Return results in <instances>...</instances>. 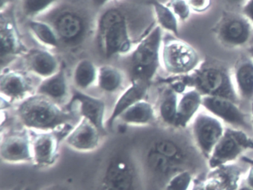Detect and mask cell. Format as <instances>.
<instances>
[{"label":"cell","mask_w":253,"mask_h":190,"mask_svg":"<svg viewBox=\"0 0 253 190\" xmlns=\"http://www.w3.org/2000/svg\"><path fill=\"white\" fill-rule=\"evenodd\" d=\"M237 190H253V189L250 188L248 186H241Z\"/></svg>","instance_id":"ab89813d"},{"label":"cell","mask_w":253,"mask_h":190,"mask_svg":"<svg viewBox=\"0 0 253 190\" xmlns=\"http://www.w3.org/2000/svg\"><path fill=\"white\" fill-rule=\"evenodd\" d=\"M202 107L229 127L241 129L249 135L253 133L251 114L237 102L219 96H203Z\"/></svg>","instance_id":"30bf717a"},{"label":"cell","mask_w":253,"mask_h":190,"mask_svg":"<svg viewBox=\"0 0 253 190\" xmlns=\"http://www.w3.org/2000/svg\"><path fill=\"white\" fill-rule=\"evenodd\" d=\"M250 114H251L252 123L253 125V101L250 103Z\"/></svg>","instance_id":"60d3db41"},{"label":"cell","mask_w":253,"mask_h":190,"mask_svg":"<svg viewBox=\"0 0 253 190\" xmlns=\"http://www.w3.org/2000/svg\"><path fill=\"white\" fill-rule=\"evenodd\" d=\"M101 133L89 120L81 118L66 135L65 142L75 151L91 152L100 146Z\"/></svg>","instance_id":"4fadbf2b"},{"label":"cell","mask_w":253,"mask_h":190,"mask_svg":"<svg viewBox=\"0 0 253 190\" xmlns=\"http://www.w3.org/2000/svg\"><path fill=\"white\" fill-rule=\"evenodd\" d=\"M137 172L132 162L124 156H115L108 163L102 178L101 190H135Z\"/></svg>","instance_id":"8fae6325"},{"label":"cell","mask_w":253,"mask_h":190,"mask_svg":"<svg viewBox=\"0 0 253 190\" xmlns=\"http://www.w3.org/2000/svg\"><path fill=\"white\" fill-rule=\"evenodd\" d=\"M35 93L46 96L57 103L64 100L69 94V83L64 70L60 68L54 75L42 80Z\"/></svg>","instance_id":"603a6c76"},{"label":"cell","mask_w":253,"mask_h":190,"mask_svg":"<svg viewBox=\"0 0 253 190\" xmlns=\"http://www.w3.org/2000/svg\"><path fill=\"white\" fill-rule=\"evenodd\" d=\"M178 101V94L168 85L161 93L156 110L157 116L167 126L174 127Z\"/></svg>","instance_id":"484cf974"},{"label":"cell","mask_w":253,"mask_h":190,"mask_svg":"<svg viewBox=\"0 0 253 190\" xmlns=\"http://www.w3.org/2000/svg\"><path fill=\"white\" fill-rule=\"evenodd\" d=\"M243 172V168L232 162L211 169L206 178L214 184L217 190H237Z\"/></svg>","instance_id":"7402d4cb"},{"label":"cell","mask_w":253,"mask_h":190,"mask_svg":"<svg viewBox=\"0 0 253 190\" xmlns=\"http://www.w3.org/2000/svg\"><path fill=\"white\" fill-rule=\"evenodd\" d=\"M200 55L190 45L175 36L163 39L161 62L171 76L185 75L193 71L201 62Z\"/></svg>","instance_id":"8992f818"},{"label":"cell","mask_w":253,"mask_h":190,"mask_svg":"<svg viewBox=\"0 0 253 190\" xmlns=\"http://www.w3.org/2000/svg\"><path fill=\"white\" fill-rule=\"evenodd\" d=\"M61 0H23V13L31 18H36L49 10Z\"/></svg>","instance_id":"4dcf8cb0"},{"label":"cell","mask_w":253,"mask_h":190,"mask_svg":"<svg viewBox=\"0 0 253 190\" xmlns=\"http://www.w3.org/2000/svg\"><path fill=\"white\" fill-rule=\"evenodd\" d=\"M247 52H248L249 54H250L253 59V46H252L251 47L248 48V49H247Z\"/></svg>","instance_id":"b9f144b4"},{"label":"cell","mask_w":253,"mask_h":190,"mask_svg":"<svg viewBox=\"0 0 253 190\" xmlns=\"http://www.w3.org/2000/svg\"><path fill=\"white\" fill-rule=\"evenodd\" d=\"M246 182H247V185L248 186V187L253 189V164H252V166L250 167V169H249Z\"/></svg>","instance_id":"8d00e7d4"},{"label":"cell","mask_w":253,"mask_h":190,"mask_svg":"<svg viewBox=\"0 0 253 190\" xmlns=\"http://www.w3.org/2000/svg\"><path fill=\"white\" fill-rule=\"evenodd\" d=\"M191 10L196 13L206 12L211 4V0H186Z\"/></svg>","instance_id":"836d02e7"},{"label":"cell","mask_w":253,"mask_h":190,"mask_svg":"<svg viewBox=\"0 0 253 190\" xmlns=\"http://www.w3.org/2000/svg\"><path fill=\"white\" fill-rule=\"evenodd\" d=\"M232 79L237 95L241 102L250 103L253 101V59L249 53L243 54L237 59Z\"/></svg>","instance_id":"2e32d148"},{"label":"cell","mask_w":253,"mask_h":190,"mask_svg":"<svg viewBox=\"0 0 253 190\" xmlns=\"http://www.w3.org/2000/svg\"><path fill=\"white\" fill-rule=\"evenodd\" d=\"M163 29L155 26L137 43L130 55L129 74L131 82L143 81L151 84L161 65Z\"/></svg>","instance_id":"5b68a950"},{"label":"cell","mask_w":253,"mask_h":190,"mask_svg":"<svg viewBox=\"0 0 253 190\" xmlns=\"http://www.w3.org/2000/svg\"><path fill=\"white\" fill-rule=\"evenodd\" d=\"M124 75L113 65H105L98 68L97 85L106 93H115L122 87Z\"/></svg>","instance_id":"f546056e"},{"label":"cell","mask_w":253,"mask_h":190,"mask_svg":"<svg viewBox=\"0 0 253 190\" xmlns=\"http://www.w3.org/2000/svg\"><path fill=\"white\" fill-rule=\"evenodd\" d=\"M149 87H150V84L145 82H131V85L117 99L114 105L113 110L109 118L106 120V127L112 129L115 122L119 119L124 111H126L136 102L144 99Z\"/></svg>","instance_id":"d6986e66"},{"label":"cell","mask_w":253,"mask_h":190,"mask_svg":"<svg viewBox=\"0 0 253 190\" xmlns=\"http://www.w3.org/2000/svg\"><path fill=\"white\" fill-rule=\"evenodd\" d=\"M166 4L172 10L178 21L183 22L189 17L191 8L186 0H168Z\"/></svg>","instance_id":"d6a6232c"},{"label":"cell","mask_w":253,"mask_h":190,"mask_svg":"<svg viewBox=\"0 0 253 190\" xmlns=\"http://www.w3.org/2000/svg\"><path fill=\"white\" fill-rule=\"evenodd\" d=\"M135 24L128 10L122 6L111 7L102 12L97 19L95 36L100 53L111 59L133 50L134 41L132 30Z\"/></svg>","instance_id":"7a4b0ae2"},{"label":"cell","mask_w":253,"mask_h":190,"mask_svg":"<svg viewBox=\"0 0 253 190\" xmlns=\"http://www.w3.org/2000/svg\"><path fill=\"white\" fill-rule=\"evenodd\" d=\"M212 30L219 43L229 48L244 47L253 38V24L239 11L223 10Z\"/></svg>","instance_id":"52a82bcc"},{"label":"cell","mask_w":253,"mask_h":190,"mask_svg":"<svg viewBox=\"0 0 253 190\" xmlns=\"http://www.w3.org/2000/svg\"><path fill=\"white\" fill-rule=\"evenodd\" d=\"M193 181L192 171H180L167 181L164 190H189L192 187Z\"/></svg>","instance_id":"1f68e13d"},{"label":"cell","mask_w":253,"mask_h":190,"mask_svg":"<svg viewBox=\"0 0 253 190\" xmlns=\"http://www.w3.org/2000/svg\"><path fill=\"white\" fill-rule=\"evenodd\" d=\"M70 105L72 107H75V113L81 116V118L89 120L100 129L102 133H106V104L103 99L76 89L74 91Z\"/></svg>","instance_id":"7c38bea8"},{"label":"cell","mask_w":253,"mask_h":190,"mask_svg":"<svg viewBox=\"0 0 253 190\" xmlns=\"http://www.w3.org/2000/svg\"><path fill=\"white\" fill-rule=\"evenodd\" d=\"M91 1L94 7H100L106 5V4L111 2V1H115V0H91Z\"/></svg>","instance_id":"74e56055"},{"label":"cell","mask_w":253,"mask_h":190,"mask_svg":"<svg viewBox=\"0 0 253 190\" xmlns=\"http://www.w3.org/2000/svg\"><path fill=\"white\" fill-rule=\"evenodd\" d=\"M21 190H32L29 187H26V188L22 189Z\"/></svg>","instance_id":"7bdbcfd3"},{"label":"cell","mask_w":253,"mask_h":190,"mask_svg":"<svg viewBox=\"0 0 253 190\" xmlns=\"http://www.w3.org/2000/svg\"><path fill=\"white\" fill-rule=\"evenodd\" d=\"M180 77L188 89H195L202 96L226 98L241 105L234 86L232 71L218 59L206 58L193 71Z\"/></svg>","instance_id":"3957f363"},{"label":"cell","mask_w":253,"mask_h":190,"mask_svg":"<svg viewBox=\"0 0 253 190\" xmlns=\"http://www.w3.org/2000/svg\"><path fill=\"white\" fill-rule=\"evenodd\" d=\"M25 62L31 72L43 80L54 75L61 68L55 55L42 49H32L26 52Z\"/></svg>","instance_id":"ffe728a7"},{"label":"cell","mask_w":253,"mask_h":190,"mask_svg":"<svg viewBox=\"0 0 253 190\" xmlns=\"http://www.w3.org/2000/svg\"><path fill=\"white\" fill-rule=\"evenodd\" d=\"M190 190H212L206 182L205 178L194 179L193 184Z\"/></svg>","instance_id":"d590c367"},{"label":"cell","mask_w":253,"mask_h":190,"mask_svg":"<svg viewBox=\"0 0 253 190\" xmlns=\"http://www.w3.org/2000/svg\"><path fill=\"white\" fill-rule=\"evenodd\" d=\"M202 95L194 89H189L180 95L174 128L185 129L192 123L202 107Z\"/></svg>","instance_id":"44dd1931"},{"label":"cell","mask_w":253,"mask_h":190,"mask_svg":"<svg viewBox=\"0 0 253 190\" xmlns=\"http://www.w3.org/2000/svg\"><path fill=\"white\" fill-rule=\"evenodd\" d=\"M17 114L24 126L38 132H54L76 118L75 112L64 111L57 102L36 93L21 101Z\"/></svg>","instance_id":"277c9868"},{"label":"cell","mask_w":253,"mask_h":190,"mask_svg":"<svg viewBox=\"0 0 253 190\" xmlns=\"http://www.w3.org/2000/svg\"><path fill=\"white\" fill-rule=\"evenodd\" d=\"M248 150H253V141L250 135L241 129L226 127L223 136L207 160V165L211 169L232 163Z\"/></svg>","instance_id":"ba28073f"},{"label":"cell","mask_w":253,"mask_h":190,"mask_svg":"<svg viewBox=\"0 0 253 190\" xmlns=\"http://www.w3.org/2000/svg\"><path fill=\"white\" fill-rule=\"evenodd\" d=\"M32 89L30 80L20 71H6L1 74L0 92L9 102L23 101L30 96Z\"/></svg>","instance_id":"ac0fdd59"},{"label":"cell","mask_w":253,"mask_h":190,"mask_svg":"<svg viewBox=\"0 0 253 190\" xmlns=\"http://www.w3.org/2000/svg\"><path fill=\"white\" fill-rule=\"evenodd\" d=\"M1 13V63L2 66L20 53H26L11 13Z\"/></svg>","instance_id":"5bb4252c"},{"label":"cell","mask_w":253,"mask_h":190,"mask_svg":"<svg viewBox=\"0 0 253 190\" xmlns=\"http://www.w3.org/2000/svg\"><path fill=\"white\" fill-rule=\"evenodd\" d=\"M148 4L153 10L155 21L158 23L157 25L163 30L178 37V19L167 4H164L158 0H149Z\"/></svg>","instance_id":"4316f807"},{"label":"cell","mask_w":253,"mask_h":190,"mask_svg":"<svg viewBox=\"0 0 253 190\" xmlns=\"http://www.w3.org/2000/svg\"><path fill=\"white\" fill-rule=\"evenodd\" d=\"M224 123L208 111H199L191 123L195 148L208 160L224 133Z\"/></svg>","instance_id":"9c48e42d"},{"label":"cell","mask_w":253,"mask_h":190,"mask_svg":"<svg viewBox=\"0 0 253 190\" xmlns=\"http://www.w3.org/2000/svg\"><path fill=\"white\" fill-rule=\"evenodd\" d=\"M33 162L38 166H52L58 156L59 141L54 132H38L32 139Z\"/></svg>","instance_id":"e0dca14e"},{"label":"cell","mask_w":253,"mask_h":190,"mask_svg":"<svg viewBox=\"0 0 253 190\" xmlns=\"http://www.w3.org/2000/svg\"><path fill=\"white\" fill-rule=\"evenodd\" d=\"M0 156L5 163L13 164L33 162L32 138L24 133L5 137L0 145Z\"/></svg>","instance_id":"9a60e30c"},{"label":"cell","mask_w":253,"mask_h":190,"mask_svg":"<svg viewBox=\"0 0 253 190\" xmlns=\"http://www.w3.org/2000/svg\"><path fill=\"white\" fill-rule=\"evenodd\" d=\"M28 26L38 41L49 48H59L60 40L54 28L45 21L40 19H29Z\"/></svg>","instance_id":"f1b7e54d"},{"label":"cell","mask_w":253,"mask_h":190,"mask_svg":"<svg viewBox=\"0 0 253 190\" xmlns=\"http://www.w3.org/2000/svg\"><path fill=\"white\" fill-rule=\"evenodd\" d=\"M38 18L54 28L60 46L69 50L82 47L95 32L97 20L91 9L80 1L61 0Z\"/></svg>","instance_id":"6da1fadb"},{"label":"cell","mask_w":253,"mask_h":190,"mask_svg":"<svg viewBox=\"0 0 253 190\" xmlns=\"http://www.w3.org/2000/svg\"><path fill=\"white\" fill-rule=\"evenodd\" d=\"M149 148L165 156L178 166L182 170H189L187 168L185 167L187 166V162L189 163V160H187L188 154H186V150L174 140L166 138H160L152 142Z\"/></svg>","instance_id":"d4e9b609"},{"label":"cell","mask_w":253,"mask_h":190,"mask_svg":"<svg viewBox=\"0 0 253 190\" xmlns=\"http://www.w3.org/2000/svg\"><path fill=\"white\" fill-rule=\"evenodd\" d=\"M98 68L94 62L83 59L77 63L73 72V83L77 89L86 90L97 82Z\"/></svg>","instance_id":"83f0119b"},{"label":"cell","mask_w":253,"mask_h":190,"mask_svg":"<svg viewBox=\"0 0 253 190\" xmlns=\"http://www.w3.org/2000/svg\"><path fill=\"white\" fill-rule=\"evenodd\" d=\"M43 190H70L67 187L61 184H56V185L50 186Z\"/></svg>","instance_id":"f35d334b"},{"label":"cell","mask_w":253,"mask_h":190,"mask_svg":"<svg viewBox=\"0 0 253 190\" xmlns=\"http://www.w3.org/2000/svg\"><path fill=\"white\" fill-rule=\"evenodd\" d=\"M220 1L224 6V10L241 12L248 0H220Z\"/></svg>","instance_id":"e575fe53"},{"label":"cell","mask_w":253,"mask_h":190,"mask_svg":"<svg viewBox=\"0 0 253 190\" xmlns=\"http://www.w3.org/2000/svg\"><path fill=\"white\" fill-rule=\"evenodd\" d=\"M22 189L21 188H14V189H12V190H21Z\"/></svg>","instance_id":"ee69618b"},{"label":"cell","mask_w":253,"mask_h":190,"mask_svg":"<svg viewBox=\"0 0 253 190\" xmlns=\"http://www.w3.org/2000/svg\"><path fill=\"white\" fill-rule=\"evenodd\" d=\"M157 117L153 105L143 99L124 111L118 120L130 126H146L154 123Z\"/></svg>","instance_id":"cb8c5ba5"}]
</instances>
